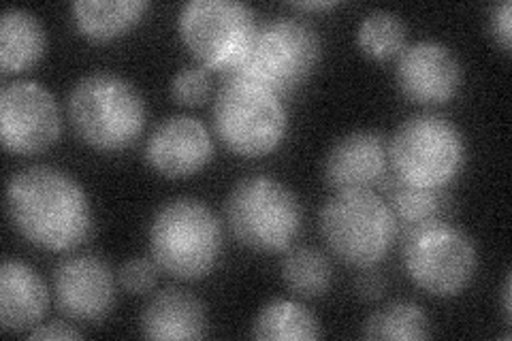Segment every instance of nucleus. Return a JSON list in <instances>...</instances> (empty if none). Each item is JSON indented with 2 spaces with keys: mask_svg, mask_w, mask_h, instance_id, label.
<instances>
[{
  "mask_svg": "<svg viewBox=\"0 0 512 341\" xmlns=\"http://www.w3.org/2000/svg\"><path fill=\"white\" fill-rule=\"evenodd\" d=\"M5 209L13 229L47 252L79 248L94 231L86 190L69 173L50 165L13 173L5 190Z\"/></svg>",
  "mask_w": 512,
  "mask_h": 341,
  "instance_id": "obj_1",
  "label": "nucleus"
},
{
  "mask_svg": "<svg viewBox=\"0 0 512 341\" xmlns=\"http://www.w3.org/2000/svg\"><path fill=\"white\" fill-rule=\"evenodd\" d=\"M69 120L77 137L101 152L131 148L146 126V101L126 77L96 71L69 92Z\"/></svg>",
  "mask_w": 512,
  "mask_h": 341,
  "instance_id": "obj_2",
  "label": "nucleus"
},
{
  "mask_svg": "<svg viewBox=\"0 0 512 341\" xmlns=\"http://www.w3.org/2000/svg\"><path fill=\"white\" fill-rule=\"evenodd\" d=\"M154 263L178 280H201L222 250V229L210 205L180 197L160 207L148 229Z\"/></svg>",
  "mask_w": 512,
  "mask_h": 341,
  "instance_id": "obj_3",
  "label": "nucleus"
},
{
  "mask_svg": "<svg viewBox=\"0 0 512 341\" xmlns=\"http://www.w3.org/2000/svg\"><path fill=\"white\" fill-rule=\"evenodd\" d=\"M318 229L342 263L367 269L384 261L397 237L391 207L372 190H338L323 205Z\"/></svg>",
  "mask_w": 512,
  "mask_h": 341,
  "instance_id": "obj_4",
  "label": "nucleus"
},
{
  "mask_svg": "<svg viewBox=\"0 0 512 341\" xmlns=\"http://www.w3.org/2000/svg\"><path fill=\"white\" fill-rule=\"evenodd\" d=\"M227 222L235 239L254 252L291 248L303 226L297 194L269 175L239 180L227 199Z\"/></svg>",
  "mask_w": 512,
  "mask_h": 341,
  "instance_id": "obj_5",
  "label": "nucleus"
},
{
  "mask_svg": "<svg viewBox=\"0 0 512 341\" xmlns=\"http://www.w3.org/2000/svg\"><path fill=\"white\" fill-rule=\"evenodd\" d=\"M466 137L438 113H416L404 120L389 143L397 180L421 188H444L466 165Z\"/></svg>",
  "mask_w": 512,
  "mask_h": 341,
  "instance_id": "obj_6",
  "label": "nucleus"
},
{
  "mask_svg": "<svg viewBox=\"0 0 512 341\" xmlns=\"http://www.w3.org/2000/svg\"><path fill=\"white\" fill-rule=\"evenodd\" d=\"M214 128L237 156L261 158L282 143L286 109L278 94L250 79L227 75L214 99Z\"/></svg>",
  "mask_w": 512,
  "mask_h": 341,
  "instance_id": "obj_7",
  "label": "nucleus"
},
{
  "mask_svg": "<svg viewBox=\"0 0 512 341\" xmlns=\"http://www.w3.org/2000/svg\"><path fill=\"white\" fill-rule=\"evenodd\" d=\"M318 60V32L308 22L278 18L256 26L248 52L227 75L250 79L278 96H286L312 75Z\"/></svg>",
  "mask_w": 512,
  "mask_h": 341,
  "instance_id": "obj_8",
  "label": "nucleus"
},
{
  "mask_svg": "<svg viewBox=\"0 0 512 341\" xmlns=\"http://www.w3.org/2000/svg\"><path fill=\"white\" fill-rule=\"evenodd\" d=\"M402 263L416 286L444 299L457 297L470 286L478 269V254L466 233L436 218L406 231Z\"/></svg>",
  "mask_w": 512,
  "mask_h": 341,
  "instance_id": "obj_9",
  "label": "nucleus"
},
{
  "mask_svg": "<svg viewBox=\"0 0 512 341\" xmlns=\"http://www.w3.org/2000/svg\"><path fill=\"white\" fill-rule=\"evenodd\" d=\"M178 30L203 69L231 73L248 52L256 18L239 0H190L180 9Z\"/></svg>",
  "mask_w": 512,
  "mask_h": 341,
  "instance_id": "obj_10",
  "label": "nucleus"
},
{
  "mask_svg": "<svg viewBox=\"0 0 512 341\" xmlns=\"http://www.w3.org/2000/svg\"><path fill=\"white\" fill-rule=\"evenodd\" d=\"M62 122L54 94L30 79L0 90V139L13 154H39L60 137Z\"/></svg>",
  "mask_w": 512,
  "mask_h": 341,
  "instance_id": "obj_11",
  "label": "nucleus"
},
{
  "mask_svg": "<svg viewBox=\"0 0 512 341\" xmlns=\"http://www.w3.org/2000/svg\"><path fill=\"white\" fill-rule=\"evenodd\" d=\"M54 297L64 316L79 322H99L114 310V271L94 254L64 258L54 271Z\"/></svg>",
  "mask_w": 512,
  "mask_h": 341,
  "instance_id": "obj_12",
  "label": "nucleus"
},
{
  "mask_svg": "<svg viewBox=\"0 0 512 341\" xmlns=\"http://www.w3.org/2000/svg\"><path fill=\"white\" fill-rule=\"evenodd\" d=\"M397 86L416 105L451 101L463 81L461 62L451 47L440 41H416L399 54L395 67Z\"/></svg>",
  "mask_w": 512,
  "mask_h": 341,
  "instance_id": "obj_13",
  "label": "nucleus"
},
{
  "mask_svg": "<svg viewBox=\"0 0 512 341\" xmlns=\"http://www.w3.org/2000/svg\"><path fill=\"white\" fill-rule=\"evenodd\" d=\"M214 156V141L201 120L171 116L160 122L146 143L148 165L163 177L199 173Z\"/></svg>",
  "mask_w": 512,
  "mask_h": 341,
  "instance_id": "obj_14",
  "label": "nucleus"
},
{
  "mask_svg": "<svg viewBox=\"0 0 512 341\" xmlns=\"http://www.w3.org/2000/svg\"><path fill=\"white\" fill-rule=\"evenodd\" d=\"M387 158V137L378 131H355L333 143L323 175L335 192L367 190L382 180Z\"/></svg>",
  "mask_w": 512,
  "mask_h": 341,
  "instance_id": "obj_15",
  "label": "nucleus"
},
{
  "mask_svg": "<svg viewBox=\"0 0 512 341\" xmlns=\"http://www.w3.org/2000/svg\"><path fill=\"white\" fill-rule=\"evenodd\" d=\"M47 286L30 265L7 258L0 267V327L9 333L35 329L47 312Z\"/></svg>",
  "mask_w": 512,
  "mask_h": 341,
  "instance_id": "obj_16",
  "label": "nucleus"
},
{
  "mask_svg": "<svg viewBox=\"0 0 512 341\" xmlns=\"http://www.w3.org/2000/svg\"><path fill=\"white\" fill-rule=\"evenodd\" d=\"M139 324L148 339H201L207 335V312L192 292L163 288L143 307Z\"/></svg>",
  "mask_w": 512,
  "mask_h": 341,
  "instance_id": "obj_17",
  "label": "nucleus"
},
{
  "mask_svg": "<svg viewBox=\"0 0 512 341\" xmlns=\"http://www.w3.org/2000/svg\"><path fill=\"white\" fill-rule=\"evenodd\" d=\"M45 30L35 13L9 7L0 18V71L22 73L41 60Z\"/></svg>",
  "mask_w": 512,
  "mask_h": 341,
  "instance_id": "obj_18",
  "label": "nucleus"
},
{
  "mask_svg": "<svg viewBox=\"0 0 512 341\" xmlns=\"http://www.w3.org/2000/svg\"><path fill=\"white\" fill-rule=\"evenodd\" d=\"M146 9V0H77L73 3L75 24L90 41L122 37L141 20Z\"/></svg>",
  "mask_w": 512,
  "mask_h": 341,
  "instance_id": "obj_19",
  "label": "nucleus"
},
{
  "mask_svg": "<svg viewBox=\"0 0 512 341\" xmlns=\"http://www.w3.org/2000/svg\"><path fill=\"white\" fill-rule=\"evenodd\" d=\"M252 337L261 341L318 339L320 324L306 305L291 299H274L256 314Z\"/></svg>",
  "mask_w": 512,
  "mask_h": 341,
  "instance_id": "obj_20",
  "label": "nucleus"
},
{
  "mask_svg": "<svg viewBox=\"0 0 512 341\" xmlns=\"http://www.w3.org/2000/svg\"><path fill=\"white\" fill-rule=\"evenodd\" d=\"M361 335L365 339H399L416 341L431 335L429 318L419 305L412 301H391L363 322Z\"/></svg>",
  "mask_w": 512,
  "mask_h": 341,
  "instance_id": "obj_21",
  "label": "nucleus"
},
{
  "mask_svg": "<svg viewBox=\"0 0 512 341\" xmlns=\"http://www.w3.org/2000/svg\"><path fill=\"white\" fill-rule=\"evenodd\" d=\"M282 280L295 295L316 299L331 288L333 269L325 252L312 246H299L284 254Z\"/></svg>",
  "mask_w": 512,
  "mask_h": 341,
  "instance_id": "obj_22",
  "label": "nucleus"
},
{
  "mask_svg": "<svg viewBox=\"0 0 512 341\" xmlns=\"http://www.w3.org/2000/svg\"><path fill=\"white\" fill-rule=\"evenodd\" d=\"M408 28L397 13L376 9L357 26L359 50L372 60H391L404 52Z\"/></svg>",
  "mask_w": 512,
  "mask_h": 341,
  "instance_id": "obj_23",
  "label": "nucleus"
},
{
  "mask_svg": "<svg viewBox=\"0 0 512 341\" xmlns=\"http://www.w3.org/2000/svg\"><path fill=\"white\" fill-rule=\"evenodd\" d=\"M387 205L395 220L410 229L414 224L436 220L446 207V194L442 188L412 186L395 177L387 186Z\"/></svg>",
  "mask_w": 512,
  "mask_h": 341,
  "instance_id": "obj_24",
  "label": "nucleus"
},
{
  "mask_svg": "<svg viewBox=\"0 0 512 341\" xmlns=\"http://www.w3.org/2000/svg\"><path fill=\"white\" fill-rule=\"evenodd\" d=\"M173 99L186 107H197L210 96V75L203 67H186L171 81Z\"/></svg>",
  "mask_w": 512,
  "mask_h": 341,
  "instance_id": "obj_25",
  "label": "nucleus"
},
{
  "mask_svg": "<svg viewBox=\"0 0 512 341\" xmlns=\"http://www.w3.org/2000/svg\"><path fill=\"white\" fill-rule=\"evenodd\" d=\"M158 269L160 267L154 263V258H131L120 269V284L128 295H148L158 282Z\"/></svg>",
  "mask_w": 512,
  "mask_h": 341,
  "instance_id": "obj_26",
  "label": "nucleus"
},
{
  "mask_svg": "<svg viewBox=\"0 0 512 341\" xmlns=\"http://www.w3.org/2000/svg\"><path fill=\"white\" fill-rule=\"evenodd\" d=\"M491 32L495 41L500 43L504 52H510V43H512V5L510 0H504V3L495 5L491 9Z\"/></svg>",
  "mask_w": 512,
  "mask_h": 341,
  "instance_id": "obj_27",
  "label": "nucleus"
},
{
  "mask_svg": "<svg viewBox=\"0 0 512 341\" xmlns=\"http://www.w3.org/2000/svg\"><path fill=\"white\" fill-rule=\"evenodd\" d=\"M355 288H357L359 297L372 301V299L382 297V292L387 290V280H384V275L380 271H374L372 267H367L357 278Z\"/></svg>",
  "mask_w": 512,
  "mask_h": 341,
  "instance_id": "obj_28",
  "label": "nucleus"
},
{
  "mask_svg": "<svg viewBox=\"0 0 512 341\" xmlns=\"http://www.w3.org/2000/svg\"><path fill=\"white\" fill-rule=\"evenodd\" d=\"M84 335L64 322L37 324L35 329L28 331V339H82Z\"/></svg>",
  "mask_w": 512,
  "mask_h": 341,
  "instance_id": "obj_29",
  "label": "nucleus"
},
{
  "mask_svg": "<svg viewBox=\"0 0 512 341\" xmlns=\"http://www.w3.org/2000/svg\"><path fill=\"white\" fill-rule=\"evenodd\" d=\"M291 7L303 11H325L331 7H338V0H306V3H291Z\"/></svg>",
  "mask_w": 512,
  "mask_h": 341,
  "instance_id": "obj_30",
  "label": "nucleus"
},
{
  "mask_svg": "<svg viewBox=\"0 0 512 341\" xmlns=\"http://www.w3.org/2000/svg\"><path fill=\"white\" fill-rule=\"evenodd\" d=\"M504 314H506V320H510V275L504 282Z\"/></svg>",
  "mask_w": 512,
  "mask_h": 341,
  "instance_id": "obj_31",
  "label": "nucleus"
}]
</instances>
